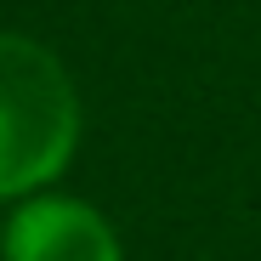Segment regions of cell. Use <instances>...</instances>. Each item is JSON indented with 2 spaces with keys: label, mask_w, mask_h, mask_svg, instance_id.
I'll use <instances>...</instances> for the list:
<instances>
[{
  "label": "cell",
  "mask_w": 261,
  "mask_h": 261,
  "mask_svg": "<svg viewBox=\"0 0 261 261\" xmlns=\"http://www.w3.org/2000/svg\"><path fill=\"white\" fill-rule=\"evenodd\" d=\"M80 142L68 68L29 34H0V199L46 188Z\"/></svg>",
  "instance_id": "1"
},
{
  "label": "cell",
  "mask_w": 261,
  "mask_h": 261,
  "mask_svg": "<svg viewBox=\"0 0 261 261\" xmlns=\"http://www.w3.org/2000/svg\"><path fill=\"white\" fill-rule=\"evenodd\" d=\"M6 261H125L114 227L85 199H29L6 222Z\"/></svg>",
  "instance_id": "2"
},
{
  "label": "cell",
  "mask_w": 261,
  "mask_h": 261,
  "mask_svg": "<svg viewBox=\"0 0 261 261\" xmlns=\"http://www.w3.org/2000/svg\"><path fill=\"white\" fill-rule=\"evenodd\" d=\"M0 250H6V222H0Z\"/></svg>",
  "instance_id": "3"
}]
</instances>
